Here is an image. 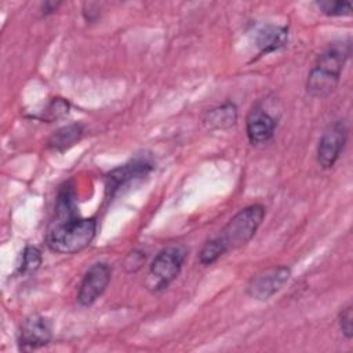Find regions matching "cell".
Returning a JSON list of instances; mask_svg holds the SVG:
<instances>
[{
	"instance_id": "3",
	"label": "cell",
	"mask_w": 353,
	"mask_h": 353,
	"mask_svg": "<svg viewBox=\"0 0 353 353\" xmlns=\"http://www.w3.org/2000/svg\"><path fill=\"white\" fill-rule=\"evenodd\" d=\"M265 214L262 204H251L240 210L216 236L225 252L245 245L255 236Z\"/></svg>"
},
{
	"instance_id": "2",
	"label": "cell",
	"mask_w": 353,
	"mask_h": 353,
	"mask_svg": "<svg viewBox=\"0 0 353 353\" xmlns=\"http://www.w3.org/2000/svg\"><path fill=\"white\" fill-rule=\"evenodd\" d=\"M97 233L94 218H69L58 221L46 236L47 247L57 254L72 255L87 248Z\"/></svg>"
},
{
	"instance_id": "20",
	"label": "cell",
	"mask_w": 353,
	"mask_h": 353,
	"mask_svg": "<svg viewBox=\"0 0 353 353\" xmlns=\"http://www.w3.org/2000/svg\"><path fill=\"white\" fill-rule=\"evenodd\" d=\"M145 252H142V251H139V250H134V251H131L128 255H127V258H125V261H124V268H125V270L128 272V273H134V272H138L141 268H142V265L145 263Z\"/></svg>"
},
{
	"instance_id": "17",
	"label": "cell",
	"mask_w": 353,
	"mask_h": 353,
	"mask_svg": "<svg viewBox=\"0 0 353 353\" xmlns=\"http://www.w3.org/2000/svg\"><path fill=\"white\" fill-rule=\"evenodd\" d=\"M316 6L328 17H346L352 14V6L345 0H320L316 1Z\"/></svg>"
},
{
	"instance_id": "5",
	"label": "cell",
	"mask_w": 353,
	"mask_h": 353,
	"mask_svg": "<svg viewBox=\"0 0 353 353\" xmlns=\"http://www.w3.org/2000/svg\"><path fill=\"white\" fill-rule=\"evenodd\" d=\"M347 139V127L343 120L330 124L320 137L317 145V163L321 168L330 170L339 159Z\"/></svg>"
},
{
	"instance_id": "7",
	"label": "cell",
	"mask_w": 353,
	"mask_h": 353,
	"mask_svg": "<svg viewBox=\"0 0 353 353\" xmlns=\"http://www.w3.org/2000/svg\"><path fill=\"white\" fill-rule=\"evenodd\" d=\"M52 339L51 321L41 314H30L23 319L18 332V345L22 352L47 346Z\"/></svg>"
},
{
	"instance_id": "19",
	"label": "cell",
	"mask_w": 353,
	"mask_h": 353,
	"mask_svg": "<svg viewBox=\"0 0 353 353\" xmlns=\"http://www.w3.org/2000/svg\"><path fill=\"white\" fill-rule=\"evenodd\" d=\"M338 324H339V330L342 331L345 338L352 339V336H353V307L350 303H347L339 312Z\"/></svg>"
},
{
	"instance_id": "4",
	"label": "cell",
	"mask_w": 353,
	"mask_h": 353,
	"mask_svg": "<svg viewBox=\"0 0 353 353\" xmlns=\"http://www.w3.org/2000/svg\"><path fill=\"white\" fill-rule=\"evenodd\" d=\"M186 248L183 245H170L159 251L152 261L143 285L152 294L165 290L179 274L186 259Z\"/></svg>"
},
{
	"instance_id": "1",
	"label": "cell",
	"mask_w": 353,
	"mask_h": 353,
	"mask_svg": "<svg viewBox=\"0 0 353 353\" xmlns=\"http://www.w3.org/2000/svg\"><path fill=\"white\" fill-rule=\"evenodd\" d=\"M352 52L350 40L330 43L317 57L306 80V91L316 98L327 97L336 87Z\"/></svg>"
},
{
	"instance_id": "21",
	"label": "cell",
	"mask_w": 353,
	"mask_h": 353,
	"mask_svg": "<svg viewBox=\"0 0 353 353\" xmlns=\"http://www.w3.org/2000/svg\"><path fill=\"white\" fill-rule=\"evenodd\" d=\"M59 6V3H44L43 4V15H47V14H51L57 10V7Z\"/></svg>"
},
{
	"instance_id": "13",
	"label": "cell",
	"mask_w": 353,
	"mask_h": 353,
	"mask_svg": "<svg viewBox=\"0 0 353 353\" xmlns=\"http://www.w3.org/2000/svg\"><path fill=\"white\" fill-rule=\"evenodd\" d=\"M84 134V127L79 123H73L57 130L47 141V148L54 152H65L76 145Z\"/></svg>"
},
{
	"instance_id": "9",
	"label": "cell",
	"mask_w": 353,
	"mask_h": 353,
	"mask_svg": "<svg viewBox=\"0 0 353 353\" xmlns=\"http://www.w3.org/2000/svg\"><path fill=\"white\" fill-rule=\"evenodd\" d=\"M153 165L145 159H135L124 165L112 170L106 176V190L110 196L120 190V188L146 176L152 171Z\"/></svg>"
},
{
	"instance_id": "18",
	"label": "cell",
	"mask_w": 353,
	"mask_h": 353,
	"mask_svg": "<svg viewBox=\"0 0 353 353\" xmlns=\"http://www.w3.org/2000/svg\"><path fill=\"white\" fill-rule=\"evenodd\" d=\"M223 254H225V250L215 237L203 245V248L199 254V261L201 265L208 266V265H212L214 262H216Z\"/></svg>"
},
{
	"instance_id": "11",
	"label": "cell",
	"mask_w": 353,
	"mask_h": 353,
	"mask_svg": "<svg viewBox=\"0 0 353 353\" xmlns=\"http://www.w3.org/2000/svg\"><path fill=\"white\" fill-rule=\"evenodd\" d=\"M288 41V30L284 26H263L256 32L255 43L261 54L273 52L284 47Z\"/></svg>"
},
{
	"instance_id": "8",
	"label": "cell",
	"mask_w": 353,
	"mask_h": 353,
	"mask_svg": "<svg viewBox=\"0 0 353 353\" xmlns=\"http://www.w3.org/2000/svg\"><path fill=\"white\" fill-rule=\"evenodd\" d=\"M112 277V268L106 262H97L85 272L77 292L80 306H91L106 290Z\"/></svg>"
},
{
	"instance_id": "16",
	"label": "cell",
	"mask_w": 353,
	"mask_h": 353,
	"mask_svg": "<svg viewBox=\"0 0 353 353\" xmlns=\"http://www.w3.org/2000/svg\"><path fill=\"white\" fill-rule=\"evenodd\" d=\"M41 262H43L41 251L37 247L28 245L22 252L18 272L19 274H32L40 268Z\"/></svg>"
},
{
	"instance_id": "10",
	"label": "cell",
	"mask_w": 353,
	"mask_h": 353,
	"mask_svg": "<svg viewBox=\"0 0 353 353\" xmlns=\"http://www.w3.org/2000/svg\"><path fill=\"white\" fill-rule=\"evenodd\" d=\"M277 120L261 105H255L245 119L247 137L252 145L268 142L276 131Z\"/></svg>"
},
{
	"instance_id": "14",
	"label": "cell",
	"mask_w": 353,
	"mask_h": 353,
	"mask_svg": "<svg viewBox=\"0 0 353 353\" xmlns=\"http://www.w3.org/2000/svg\"><path fill=\"white\" fill-rule=\"evenodd\" d=\"M57 216L58 221L69 219L76 216V204H74V189L72 183H65L58 193L57 200Z\"/></svg>"
},
{
	"instance_id": "15",
	"label": "cell",
	"mask_w": 353,
	"mask_h": 353,
	"mask_svg": "<svg viewBox=\"0 0 353 353\" xmlns=\"http://www.w3.org/2000/svg\"><path fill=\"white\" fill-rule=\"evenodd\" d=\"M69 102L63 98H54L51 99L47 106L41 110V114L37 116V119L47 121V123H52L55 120H59L62 117H65L69 113Z\"/></svg>"
},
{
	"instance_id": "6",
	"label": "cell",
	"mask_w": 353,
	"mask_h": 353,
	"mask_svg": "<svg viewBox=\"0 0 353 353\" xmlns=\"http://www.w3.org/2000/svg\"><path fill=\"white\" fill-rule=\"evenodd\" d=\"M291 270L287 266H272L261 270L247 284V294L256 301H268L277 294L290 280Z\"/></svg>"
},
{
	"instance_id": "12",
	"label": "cell",
	"mask_w": 353,
	"mask_h": 353,
	"mask_svg": "<svg viewBox=\"0 0 353 353\" xmlns=\"http://www.w3.org/2000/svg\"><path fill=\"white\" fill-rule=\"evenodd\" d=\"M203 121L208 130H228L237 121V109L234 103L226 102L208 110Z\"/></svg>"
}]
</instances>
